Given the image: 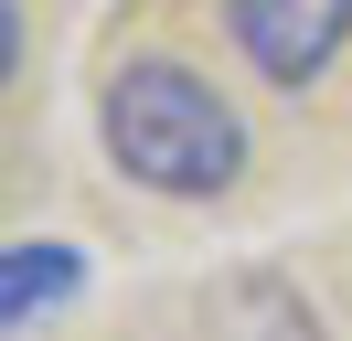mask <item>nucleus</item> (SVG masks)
<instances>
[{"mask_svg":"<svg viewBox=\"0 0 352 341\" xmlns=\"http://www.w3.org/2000/svg\"><path fill=\"white\" fill-rule=\"evenodd\" d=\"M96 139H107L118 182L160 192V203H214L245 170V118L214 96V75H192L182 54H129L96 85Z\"/></svg>","mask_w":352,"mask_h":341,"instance_id":"1","label":"nucleus"},{"mask_svg":"<svg viewBox=\"0 0 352 341\" xmlns=\"http://www.w3.org/2000/svg\"><path fill=\"white\" fill-rule=\"evenodd\" d=\"M224 32H235V54L256 64L278 96H299L352 43V0H224Z\"/></svg>","mask_w":352,"mask_h":341,"instance_id":"2","label":"nucleus"},{"mask_svg":"<svg viewBox=\"0 0 352 341\" xmlns=\"http://www.w3.org/2000/svg\"><path fill=\"white\" fill-rule=\"evenodd\" d=\"M203 341H320V309L278 267H235L203 288Z\"/></svg>","mask_w":352,"mask_h":341,"instance_id":"3","label":"nucleus"},{"mask_svg":"<svg viewBox=\"0 0 352 341\" xmlns=\"http://www.w3.org/2000/svg\"><path fill=\"white\" fill-rule=\"evenodd\" d=\"M75 288H86V256H75V245H54V234H22V245L0 256V331H11V341H32V320H54Z\"/></svg>","mask_w":352,"mask_h":341,"instance_id":"4","label":"nucleus"}]
</instances>
